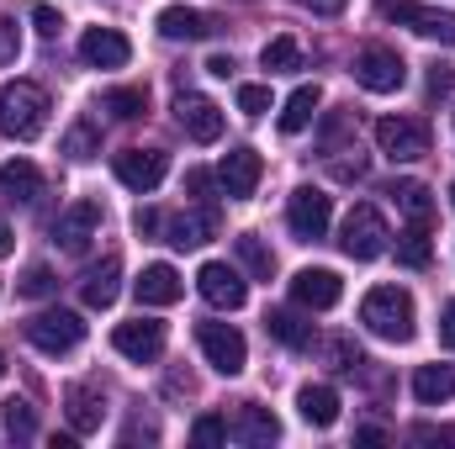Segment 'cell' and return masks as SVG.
<instances>
[{
	"label": "cell",
	"instance_id": "6da1fadb",
	"mask_svg": "<svg viewBox=\"0 0 455 449\" xmlns=\"http://www.w3.org/2000/svg\"><path fill=\"white\" fill-rule=\"evenodd\" d=\"M360 323L376 338H387V343H408L419 312H413V296H408L403 286H376V291H365V302H360Z\"/></svg>",
	"mask_w": 455,
	"mask_h": 449
},
{
	"label": "cell",
	"instance_id": "7a4b0ae2",
	"mask_svg": "<svg viewBox=\"0 0 455 449\" xmlns=\"http://www.w3.org/2000/svg\"><path fill=\"white\" fill-rule=\"evenodd\" d=\"M48 127V91L32 80H11L0 85V132L16 143H32Z\"/></svg>",
	"mask_w": 455,
	"mask_h": 449
},
{
	"label": "cell",
	"instance_id": "3957f363",
	"mask_svg": "<svg viewBox=\"0 0 455 449\" xmlns=\"http://www.w3.org/2000/svg\"><path fill=\"white\" fill-rule=\"evenodd\" d=\"M339 248L349 259H360V264L381 259L392 248V227H387V217L376 207H349V217L339 223Z\"/></svg>",
	"mask_w": 455,
	"mask_h": 449
},
{
	"label": "cell",
	"instance_id": "277c9868",
	"mask_svg": "<svg viewBox=\"0 0 455 449\" xmlns=\"http://www.w3.org/2000/svg\"><path fill=\"white\" fill-rule=\"evenodd\" d=\"M329 223H334V196L318 191V185H297L291 201H286V227H291V238H297V243H318V238L329 232Z\"/></svg>",
	"mask_w": 455,
	"mask_h": 449
},
{
	"label": "cell",
	"instance_id": "5b68a950",
	"mask_svg": "<svg viewBox=\"0 0 455 449\" xmlns=\"http://www.w3.org/2000/svg\"><path fill=\"white\" fill-rule=\"evenodd\" d=\"M80 338H85V323H80V312H69V307H48V312L27 318V343H32L37 354H69Z\"/></svg>",
	"mask_w": 455,
	"mask_h": 449
},
{
	"label": "cell",
	"instance_id": "8992f818",
	"mask_svg": "<svg viewBox=\"0 0 455 449\" xmlns=\"http://www.w3.org/2000/svg\"><path fill=\"white\" fill-rule=\"evenodd\" d=\"M355 80H360V91H371V96H392V91H403L408 64L397 59V48L371 43V48L355 53Z\"/></svg>",
	"mask_w": 455,
	"mask_h": 449
},
{
	"label": "cell",
	"instance_id": "52a82bcc",
	"mask_svg": "<svg viewBox=\"0 0 455 449\" xmlns=\"http://www.w3.org/2000/svg\"><path fill=\"white\" fill-rule=\"evenodd\" d=\"M376 148L392 159V164H413L429 154V127L419 116H381L376 122Z\"/></svg>",
	"mask_w": 455,
	"mask_h": 449
},
{
	"label": "cell",
	"instance_id": "ba28073f",
	"mask_svg": "<svg viewBox=\"0 0 455 449\" xmlns=\"http://www.w3.org/2000/svg\"><path fill=\"white\" fill-rule=\"evenodd\" d=\"M196 343H202V359L218 370V375H238L249 365V343L233 323H196Z\"/></svg>",
	"mask_w": 455,
	"mask_h": 449
},
{
	"label": "cell",
	"instance_id": "9c48e42d",
	"mask_svg": "<svg viewBox=\"0 0 455 449\" xmlns=\"http://www.w3.org/2000/svg\"><path fill=\"white\" fill-rule=\"evenodd\" d=\"M164 175H170V154H164V148H122V154H116V180H122L127 191H138V196L159 191Z\"/></svg>",
	"mask_w": 455,
	"mask_h": 449
},
{
	"label": "cell",
	"instance_id": "30bf717a",
	"mask_svg": "<svg viewBox=\"0 0 455 449\" xmlns=\"http://www.w3.org/2000/svg\"><path fill=\"white\" fill-rule=\"evenodd\" d=\"M196 291H202L218 312H238V307L249 302V280H243L233 264H223V259H207V264L196 270Z\"/></svg>",
	"mask_w": 455,
	"mask_h": 449
},
{
	"label": "cell",
	"instance_id": "8fae6325",
	"mask_svg": "<svg viewBox=\"0 0 455 449\" xmlns=\"http://www.w3.org/2000/svg\"><path fill=\"white\" fill-rule=\"evenodd\" d=\"M96 232H101V201H75V207L59 212V223H53V243H59L64 254H85Z\"/></svg>",
	"mask_w": 455,
	"mask_h": 449
},
{
	"label": "cell",
	"instance_id": "7c38bea8",
	"mask_svg": "<svg viewBox=\"0 0 455 449\" xmlns=\"http://www.w3.org/2000/svg\"><path fill=\"white\" fill-rule=\"evenodd\" d=\"M112 349L122 354V359H132V365H148V359H159V354H164V323H154V318L116 323Z\"/></svg>",
	"mask_w": 455,
	"mask_h": 449
},
{
	"label": "cell",
	"instance_id": "4fadbf2b",
	"mask_svg": "<svg viewBox=\"0 0 455 449\" xmlns=\"http://www.w3.org/2000/svg\"><path fill=\"white\" fill-rule=\"evenodd\" d=\"M259 175H265V164H259L254 148H228L223 164H218V185H223L228 201H249L254 185H259Z\"/></svg>",
	"mask_w": 455,
	"mask_h": 449
},
{
	"label": "cell",
	"instance_id": "5bb4252c",
	"mask_svg": "<svg viewBox=\"0 0 455 449\" xmlns=\"http://www.w3.org/2000/svg\"><path fill=\"white\" fill-rule=\"evenodd\" d=\"M175 122H180L186 138H196V143H218V138H223V112H218V101H207V96H196V91H180V96H175Z\"/></svg>",
	"mask_w": 455,
	"mask_h": 449
},
{
	"label": "cell",
	"instance_id": "9a60e30c",
	"mask_svg": "<svg viewBox=\"0 0 455 449\" xmlns=\"http://www.w3.org/2000/svg\"><path fill=\"white\" fill-rule=\"evenodd\" d=\"M339 296H344V280L334 270H297L291 275V302L307 307V312H329V307H339Z\"/></svg>",
	"mask_w": 455,
	"mask_h": 449
},
{
	"label": "cell",
	"instance_id": "2e32d148",
	"mask_svg": "<svg viewBox=\"0 0 455 449\" xmlns=\"http://www.w3.org/2000/svg\"><path fill=\"white\" fill-rule=\"evenodd\" d=\"M228 439H238V445H249V449H265V445L281 439V423H275L270 407H259V402H238V413L228 418Z\"/></svg>",
	"mask_w": 455,
	"mask_h": 449
},
{
	"label": "cell",
	"instance_id": "e0dca14e",
	"mask_svg": "<svg viewBox=\"0 0 455 449\" xmlns=\"http://www.w3.org/2000/svg\"><path fill=\"white\" fill-rule=\"evenodd\" d=\"M403 27H413L419 37H429V43H445L455 48V11H435V5H413V0H397V5H387Z\"/></svg>",
	"mask_w": 455,
	"mask_h": 449
},
{
	"label": "cell",
	"instance_id": "ac0fdd59",
	"mask_svg": "<svg viewBox=\"0 0 455 449\" xmlns=\"http://www.w3.org/2000/svg\"><path fill=\"white\" fill-rule=\"evenodd\" d=\"M132 291H138L143 307H175L186 296V280H180L175 264H143V275L132 280Z\"/></svg>",
	"mask_w": 455,
	"mask_h": 449
},
{
	"label": "cell",
	"instance_id": "d6986e66",
	"mask_svg": "<svg viewBox=\"0 0 455 449\" xmlns=\"http://www.w3.org/2000/svg\"><path fill=\"white\" fill-rule=\"evenodd\" d=\"M80 59H85L91 69H122V64L132 59V43H127L116 27H91V32L80 37Z\"/></svg>",
	"mask_w": 455,
	"mask_h": 449
},
{
	"label": "cell",
	"instance_id": "ffe728a7",
	"mask_svg": "<svg viewBox=\"0 0 455 449\" xmlns=\"http://www.w3.org/2000/svg\"><path fill=\"white\" fill-rule=\"evenodd\" d=\"M116 291H122V259L107 254L101 264H91L85 275H80V302L91 307V312H107L116 302Z\"/></svg>",
	"mask_w": 455,
	"mask_h": 449
},
{
	"label": "cell",
	"instance_id": "44dd1931",
	"mask_svg": "<svg viewBox=\"0 0 455 449\" xmlns=\"http://www.w3.org/2000/svg\"><path fill=\"white\" fill-rule=\"evenodd\" d=\"M207 238H218V207L164 217V243H170V248H202Z\"/></svg>",
	"mask_w": 455,
	"mask_h": 449
},
{
	"label": "cell",
	"instance_id": "7402d4cb",
	"mask_svg": "<svg viewBox=\"0 0 455 449\" xmlns=\"http://www.w3.org/2000/svg\"><path fill=\"white\" fill-rule=\"evenodd\" d=\"M212 32H218V21L207 11H191V5H164L159 11V37H170V43H202Z\"/></svg>",
	"mask_w": 455,
	"mask_h": 449
},
{
	"label": "cell",
	"instance_id": "603a6c76",
	"mask_svg": "<svg viewBox=\"0 0 455 449\" xmlns=\"http://www.w3.org/2000/svg\"><path fill=\"white\" fill-rule=\"evenodd\" d=\"M64 418H69L75 434H101V423H107V402H101L91 386H69V391H64Z\"/></svg>",
	"mask_w": 455,
	"mask_h": 449
},
{
	"label": "cell",
	"instance_id": "cb8c5ba5",
	"mask_svg": "<svg viewBox=\"0 0 455 449\" xmlns=\"http://www.w3.org/2000/svg\"><path fill=\"white\" fill-rule=\"evenodd\" d=\"M0 196L32 207V201L43 196V175H37V164H32V159H11V164H0Z\"/></svg>",
	"mask_w": 455,
	"mask_h": 449
},
{
	"label": "cell",
	"instance_id": "d4e9b609",
	"mask_svg": "<svg viewBox=\"0 0 455 449\" xmlns=\"http://www.w3.org/2000/svg\"><path fill=\"white\" fill-rule=\"evenodd\" d=\"M413 397H419L424 407H440V402H451V397H455V365H451V359L419 365V370H413Z\"/></svg>",
	"mask_w": 455,
	"mask_h": 449
},
{
	"label": "cell",
	"instance_id": "484cf974",
	"mask_svg": "<svg viewBox=\"0 0 455 449\" xmlns=\"http://www.w3.org/2000/svg\"><path fill=\"white\" fill-rule=\"evenodd\" d=\"M297 413H302V423H313V429H334V423H339V391H334V386H302V391H297Z\"/></svg>",
	"mask_w": 455,
	"mask_h": 449
},
{
	"label": "cell",
	"instance_id": "4316f807",
	"mask_svg": "<svg viewBox=\"0 0 455 449\" xmlns=\"http://www.w3.org/2000/svg\"><path fill=\"white\" fill-rule=\"evenodd\" d=\"M318 101H323V91H318V85H297V91L286 96V106H281V132H286V138L307 132V122L318 116Z\"/></svg>",
	"mask_w": 455,
	"mask_h": 449
},
{
	"label": "cell",
	"instance_id": "83f0119b",
	"mask_svg": "<svg viewBox=\"0 0 455 449\" xmlns=\"http://www.w3.org/2000/svg\"><path fill=\"white\" fill-rule=\"evenodd\" d=\"M265 334L275 338V343H286V349H307L313 343V323H302L291 307H270L265 312Z\"/></svg>",
	"mask_w": 455,
	"mask_h": 449
},
{
	"label": "cell",
	"instance_id": "f1b7e54d",
	"mask_svg": "<svg viewBox=\"0 0 455 449\" xmlns=\"http://www.w3.org/2000/svg\"><path fill=\"white\" fill-rule=\"evenodd\" d=\"M233 248H238V264H243L254 280H270V275H275V254L265 248V238H259V232H238V238H233Z\"/></svg>",
	"mask_w": 455,
	"mask_h": 449
},
{
	"label": "cell",
	"instance_id": "f546056e",
	"mask_svg": "<svg viewBox=\"0 0 455 449\" xmlns=\"http://www.w3.org/2000/svg\"><path fill=\"white\" fill-rule=\"evenodd\" d=\"M387 196L408 212V223H429V217H435V196H429L424 180H403V185H392Z\"/></svg>",
	"mask_w": 455,
	"mask_h": 449
},
{
	"label": "cell",
	"instance_id": "4dcf8cb0",
	"mask_svg": "<svg viewBox=\"0 0 455 449\" xmlns=\"http://www.w3.org/2000/svg\"><path fill=\"white\" fill-rule=\"evenodd\" d=\"M429 259H435L429 223H413L403 238H397V264H408V270H429Z\"/></svg>",
	"mask_w": 455,
	"mask_h": 449
},
{
	"label": "cell",
	"instance_id": "1f68e13d",
	"mask_svg": "<svg viewBox=\"0 0 455 449\" xmlns=\"http://www.w3.org/2000/svg\"><path fill=\"white\" fill-rule=\"evenodd\" d=\"M101 112H112L116 122H138V116L148 112V91L143 85H116L101 96Z\"/></svg>",
	"mask_w": 455,
	"mask_h": 449
},
{
	"label": "cell",
	"instance_id": "d6a6232c",
	"mask_svg": "<svg viewBox=\"0 0 455 449\" xmlns=\"http://www.w3.org/2000/svg\"><path fill=\"white\" fill-rule=\"evenodd\" d=\"M259 64H265L270 75H286V69H297V64H302V48H297V37H286V32H281V37H270V43L259 48Z\"/></svg>",
	"mask_w": 455,
	"mask_h": 449
},
{
	"label": "cell",
	"instance_id": "836d02e7",
	"mask_svg": "<svg viewBox=\"0 0 455 449\" xmlns=\"http://www.w3.org/2000/svg\"><path fill=\"white\" fill-rule=\"evenodd\" d=\"M0 418H5V434H11V439H32V434H37V413H32V402H21V397H11V402L0 407Z\"/></svg>",
	"mask_w": 455,
	"mask_h": 449
},
{
	"label": "cell",
	"instance_id": "e575fe53",
	"mask_svg": "<svg viewBox=\"0 0 455 449\" xmlns=\"http://www.w3.org/2000/svg\"><path fill=\"white\" fill-rule=\"evenodd\" d=\"M53 291H59V280H53L48 264H32V270L16 280V296H27V302H43V296H53Z\"/></svg>",
	"mask_w": 455,
	"mask_h": 449
},
{
	"label": "cell",
	"instance_id": "d590c367",
	"mask_svg": "<svg viewBox=\"0 0 455 449\" xmlns=\"http://www.w3.org/2000/svg\"><path fill=\"white\" fill-rule=\"evenodd\" d=\"M223 439H228V418H218V413H207V418L191 423V445L212 449V445H223Z\"/></svg>",
	"mask_w": 455,
	"mask_h": 449
},
{
	"label": "cell",
	"instance_id": "8d00e7d4",
	"mask_svg": "<svg viewBox=\"0 0 455 449\" xmlns=\"http://www.w3.org/2000/svg\"><path fill=\"white\" fill-rule=\"evenodd\" d=\"M238 112L243 116H265L270 112V85H238Z\"/></svg>",
	"mask_w": 455,
	"mask_h": 449
},
{
	"label": "cell",
	"instance_id": "74e56055",
	"mask_svg": "<svg viewBox=\"0 0 455 449\" xmlns=\"http://www.w3.org/2000/svg\"><path fill=\"white\" fill-rule=\"evenodd\" d=\"M64 154H69V159H91V154H96V132H91V122L69 127V138H64Z\"/></svg>",
	"mask_w": 455,
	"mask_h": 449
},
{
	"label": "cell",
	"instance_id": "f35d334b",
	"mask_svg": "<svg viewBox=\"0 0 455 449\" xmlns=\"http://www.w3.org/2000/svg\"><path fill=\"white\" fill-rule=\"evenodd\" d=\"M32 27H37L43 37H59V32H64V16H59L53 5H32Z\"/></svg>",
	"mask_w": 455,
	"mask_h": 449
},
{
	"label": "cell",
	"instance_id": "ab89813d",
	"mask_svg": "<svg viewBox=\"0 0 455 449\" xmlns=\"http://www.w3.org/2000/svg\"><path fill=\"white\" fill-rule=\"evenodd\" d=\"M212 185H218L212 169H186V191H191V196H212Z\"/></svg>",
	"mask_w": 455,
	"mask_h": 449
},
{
	"label": "cell",
	"instance_id": "60d3db41",
	"mask_svg": "<svg viewBox=\"0 0 455 449\" xmlns=\"http://www.w3.org/2000/svg\"><path fill=\"white\" fill-rule=\"evenodd\" d=\"M429 91H435V96L455 91V69H451V64H435V69H429Z\"/></svg>",
	"mask_w": 455,
	"mask_h": 449
},
{
	"label": "cell",
	"instance_id": "b9f144b4",
	"mask_svg": "<svg viewBox=\"0 0 455 449\" xmlns=\"http://www.w3.org/2000/svg\"><path fill=\"white\" fill-rule=\"evenodd\" d=\"M413 439L419 445H455V423H445V429H413Z\"/></svg>",
	"mask_w": 455,
	"mask_h": 449
},
{
	"label": "cell",
	"instance_id": "7bdbcfd3",
	"mask_svg": "<svg viewBox=\"0 0 455 449\" xmlns=\"http://www.w3.org/2000/svg\"><path fill=\"white\" fill-rule=\"evenodd\" d=\"M11 59H16V21L0 16V64H11Z\"/></svg>",
	"mask_w": 455,
	"mask_h": 449
},
{
	"label": "cell",
	"instance_id": "ee69618b",
	"mask_svg": "<svg viewBox=\"0 0 455 449\" xmlns=\"http://www.w3.org/2000/svg\"><path fill=\"white\" fill-rule=\"evenodd\" d=\"M297 5H307L313 16H339V11L349 5V0H297Z\"/></svg>",
	"mask_w": 455,
	"mask_h": 449
},
{
	"label": "cell",
	"instance_id": "f6af8a7d",
	"mask_svg": "<svg viewBox=\"0 0 455 449\" xmlns=\"http://www.w3.org/2000/svg\"><path fill=\"white\" fill-rule=\"evenodd\" d=\"M233 69H238V64H233V53H212V59H207V75H218V80H228Z\"/></svg>",
	"mask_w": 455,
	"mask_h": 449
},
{
	"label": "cell",
	"instance_id": "bcb514c9",
	"mask_svg": "<svg viewBox=\"0 0 455 449\" xmlns=\"http://www.w3.org/2000/svg\"><path fill=\"white\" fill-rule=\"evenodd\" d=\"M132 227H138V232H143V238H148V232H159V227H164V217H159V212H148V207H143V212H138V217H132Z\"/></svg>",
	"mask_w": 455,
	"mask_h": 449
},
{
	"label": "cell",
	"instance_id": "7dc6e473",
	"mask_svg": "<svg viewBox=\"0 0 455 449\" xmlns=\"http://www.w3.org/2000/svg\"><path fill=\"white\" fill-rule=\"evenodd\" d=\"M440 338H445V349H455V302L440 312Z\"/></svg>",
	"mask_w": 455,
	"mask_h": 449
},
{
	"label": "cell",
	"instance_id": "c3c4849f",
	"mask_svg": "<svg viewBox=\"0 0 455 449\" xmlns=\"http://www.w3.org/2000/svg\"><path fill=\"white\" fill-rule=\"evenodd\" d=\"M11 248H16V238H11V227L0 223V254H11Z\"/></svg>",
	"mask_w": 455,
	"mask_h": 449
},
{
	"label": "cell",
	"instance_id": "681fc988",
	"mask_svg": "<svg viewBox=\"0 0 455 449\" xmlns=\"http://www.w3.org/2000/svg\"><path fill=\"white\" fill-rule=\"evenodd\" d=\"M451 207H455V185H451Z\"/></svg>",
	"mask_w": 455,
	"mask_h": 449
},
{
	"label": "cell",
	"instance_id": "f907efd6",
	"mask_svg": "<svg viewBox=\"0 0 455 449\" xmlns=\"http://www.w3.org/2000/svg\"><path fill=\"white\" fill-rule=\"evenodd\" d=\"M0 375H5V359H0Z\"/></svg>",
	"mask_w": 455,
	"mask_h": 449
}]
</instances>
